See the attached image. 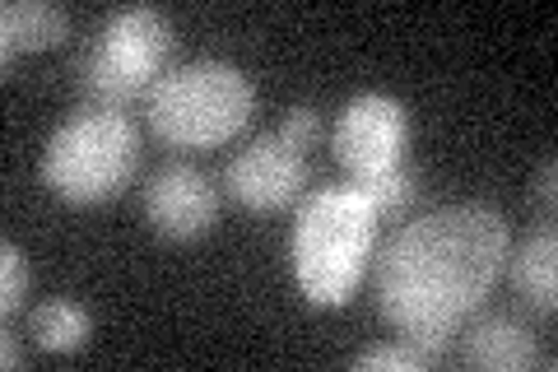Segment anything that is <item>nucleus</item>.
I'll return each instance as SVG.
<instances>
[{
    "label": "nucleus",
    "instance_id": "1",
    "mask_svg": "<svg viewBox=\"0 0 558 372\" xmlns=\"http://www.w3.org/2000/svg\"><path fill=\"white\" fill-rule=\"evenodd\" d=\"M512 247V228L494 205L465 201L428 209L424 219L405 224L381 247L377 271V308L400 331H457L465 316L484 308L494 293L502 261Z\"/></svg>",
    "mask_w": 558,
    "mask_h": 372
},
{
    "label": "nucleus",
    "instance_id": "2",
    "mask_svg": "<svg viewBox=\"0 0 558 372\" xmlns=\"http://www.w3.org/2000/svg\"><path fill=\"white\" fill-rule=\"evenodd\" d=\"M377 205L359 187H322L303 196L289 233V261L299 289L317 308H340L373 265Z\"/></svg>",
    "mask_w": 558,
    "mask_h": 372
},
{
    "label": "nucleus",
    "instance_id": "3",
    "mask_svg": "<svg viewBox=\"0 0 558 372\" xmlns=\"http://www.w3.org/2000/svg\"><path fill=\"white\" fill-rule=\"evenodd\" d=\"M172 24L163 10L131 5L112 10L102 20L98 38L75 61V88L80 108L89 112H126L131 103H145L154 84L163 80L168 51H172Z\"/></svg>",
    "mask_w": 558,
    "mask_h": 372
},
{
    "label": "nucleus",
    "instance_id": "4",
    "mask_svg": "<svg viewBox=\"0 0 558 372\" xmlns=\"http://www.w3.org/2000/svg\"><path fill=\"white\" fill-rule=\"evenodd\" d=\"M256 112V84L233 61H191L154 84L145 98L149 131L178 149H209L233 140Z\"/></svg>",
    "mask_w": 558,
    "mask_h": 372
},
{
    "label": "nucleus",
    "instance_id": "5",
    "mask_svg": "<svg viewBox=\"0 0 558 372\" xmlns=\"http://www.w3.org/2000/svg\"><path fill=\"white\" fill-rule=\"evenodd\" d=\"M140 164V131L126 112L80 108L51 131L43 149V182L70 205L112 201Z\"/></svg>",
    "mask_w": 558,
    "mask_h": 372
},
{
    "label": "nucleus",
    "instance_id": "6",
    "mask_svg": "<svg viewBox=\"0 0 558 372\" xmlns=\"http://www.w3.org/2000/svg\"><path fill=\"white\" fill-rule=\"evenodd\" d=\"M330 149L349 168V182L405 168L410 154V112L400 98L387 94H359L344 103V112L330 131Z\"/></svg>",
    "mask_w": 558,
    "mask_h": 372
},
{
    "label": "nucleus",
    "instance_id": "7",
    "mask_svg": "<svg viewBox=\"0 0 558 372\" xmlns=\"http://www.w3.org/2000/svg\"><path fill=\"white\" fill-rule=\"evenodd\" d=\"M312 182L307 154L279 140V131L256 135L229 168H223V191L256 215H275L303 196V187Z\"/></svg>",
    "mask_w": 558,
    "mask_h": 372
},
{
    "label": "nucleus",
    "instance_id": "8",
    "mask_svg": "<svg viewBox=\"0 0 558 372\" xmlns=\"http://www.w3.org/2000/svg\"><path fill=\"white\" fill-rule=\"evenodd\" d=\"M140 209L163 242H196L219 219V187L196 164H168L140 191Z\"/></svg>",
    "mask_w": 558,
    "mask_h": 372
},
{
    "label": "nucleus",
    "instance_id": "9",
    "mask_svg": "<svg viewBox=\"0 0 558 372\" xmlns=\"http://www.w3.org/2000/svg\"><path fill=\"white\" fill-rule=\"evenodd\" d=\"M457 340H461L457 363L475 372H526L539 363L535 335L521 322H512V316H475Z\"/></svg>",
    "mask_w": 558,
    "mask_h": 372
},
{
    "label": "nucleus",
    "instance_id": "10",
    "mask_svg": "<svg viewBox=\"0 0 558 372\" xmlns=\"http://www.w3.org/2000/svg\"><path fill=\"white\" fill-rule=\"evenodd\" d=\"M502 265H508V279L521 303L549 316L558 303V233L554 228H535L517 252L508 247V261Z\"/></svg>",
    "mask_w": 558,
    "mask_h": 372
},
{
    "label": "nucleus",
    "instance_id": "11",
    "mask_svg": "<svg viewBox=\"0 0 558 372\" xmlns=\"http://www.w3.org/2000/svg\"><path fill=\"white\" fill-rule=\"evenodd\" d=\"M70 38V14L47 0H5L0 10V61L14 65V57L38 51Z\"/></svg>",
    "mask_w": 558,
    "mask_h": 372
},
{
    "label": "nucleus",
    "instance_id": "12",
    "mask_svg": "<svg viewBox=\"0 0 558 372\" xmlns=\"http://www.w3.org/2000/svg\"><path fill=\"white\" fill-rule=\"evenodd\" d=\"M28 331H33V340H38V349H47V353H75L94 335V316H89V308H80L75 298H51V303H43L28 316Z\"/></svg>",
    "mask_w": 558,
    "mask_h": 372
},
{
    "label": "nucleus",
    "instance_id": "13",
    "mask_svg": "<svg viewBox=\"0 0 558 372\" xmlns=\"http://www.w3.org/2000/svg\"><path fill=\"white\" fill-rule=\"evenodd\" d=\"M349 187H359L363 196H368L377 205V215L387 219V215H400L410 201H414V172L410 168H396V172H381V177H368V182H349Z\"/></svg>",
    "mask_w": 558,
    "mask_h": 372
},
{
    "label": "nucleus",
    "instance_id": "14",
    "mask_svg": "<svg viewBox=\"0 0 558 372\" xmlns=\"http://www.w3.org/2000/svg\"><path fill=\"white\" fill-rule=\"evenodd\" d=\"M28 298V256L14 242L0 247V312L14 316Z\"/></svg>",
    "mask_w": 558,
    "mask_h": 372
},
{
    "label": "nucleus",
    "instance_id": "15",
    "mask_svg": "<svg viewBox=\"0 0 558 372\" xmlns=\"http://www.w3.org/2000/svg\"><path fill=\"white\" fill-rule=\"evenodd\" d=\"M279 140L307 154V149L322 140V117H317V108H307V103H299V108H289V117L279 121Z\"/></svg>",
    "mask_w": 558,
    "mask_h": 372
},
{
    "label": "nucleus",
    "instance_id": "16",
    "mask_svg": "<svg viewBox=\"0 0 558 372\" xmlns=\"http://www.w3.org/2000/svg\"><path fill=\"white\" fill-rule=\"evenodd\" d=\"M359 372H373V368H428L424 359H418V349H410L405 340L400 345H373V349H363L359 359H354Z\"/></svg>",
    "mask_w": 558,
    "mask_h": 372
},
{
    "label": "nucleus",
    "instance_id": "17",
    "mask_svg": "<svg viewBox=\"0 0 558 372\" xmlns=\"http://www.w3.org/2000/svg\"><path fill=\"white\" fill-rule=\"evenodd\" d=\"M554 182H558V158H545V164L535 168V177H531V191H535V196L549 205V201H554V191H558Z\"/></svg>",
    "mask_w": 558,
    "mask_h": 372
},
{
    "label": "nucleus",
    "instance_id": "18",
    "mask_svg": "<svg viewBox=\"0 0 558 372\" xmlns=\"http://www.w3.org/2000/svg\"><path fill=\"white\" fill-rule=\"evenodd\" d=\"M0 363H5V368H24V345H20V335H14V331L0 335Z\"/></svg>",
    "mask_w": 558,
    "mask_h": 372
}]
</instances>
